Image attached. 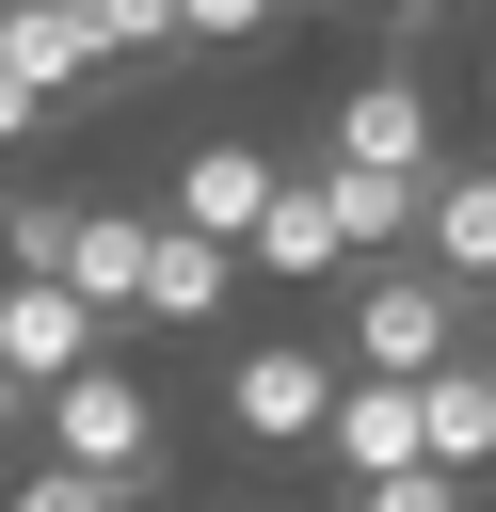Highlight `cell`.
I'll use <instances>...</instances> for the list:
<instances>
[{
  "label": "cell",
  "instance_id": "22",
  "mask_svg": "<svg viewBox=\"0 0 496 512\" xmlns=\"http://www.w3.org/2000/svg\"><path fill=\"white\" fill-rule=\"evenodd\" d=\"M80 16H96V0H80Z\"/></svg>",
  "mask_w": 496,
  "mask_h": 512
},
{
  "label": "cell",
  "instance_id": "3",
  "mask_svg": "<svg viewBox=\"0 0 496 512\" xmlns=\"http://www.w3.org/2000/svg\"><path fill=\"white\" fill-rule=\"evenodd\" d=\"M336 400H352V352H320V336H240L224 352V432L240 448H320Z\"/></svg>",
  "mask_w": 496,
  "mask_h": 512
},
{
  "label": "cell",
  "instance_id": "9",
  "mask_svg": "<svg viewBox=\"0 0 496 512\" xmlns=\"http://www.w3.org/2000/svg\"><path fill=\"white\" fill-rule=\"evenodd\" d=\"M320 192H336V224H352V256H368V272L432 240V176H368V160H320Z\"/></svg>",
  "mask_w": 496,
  "mask_h": 512
},
{
  "label": "cell",
  "instance_id": "10",
  "mask_svg": "<svg viewBox=\"0 0 496 512\" xmlns=\"http://www.w3.org/2000/svg\"><path fill=\"white\" fill-rule=\"evenodd\" d=\"M240 272H256L240 240H208V224H176V240H160V288H144V336H208Z\"/></svg>",
  "mask_w": 496,
  "mask_h": 512
},
{
  "label": "cell",
  "instance_id": "13",
  "mask_svg": "<svg viewBox=\"0 0 496 512\" xmlns=\"http://www.w3.org/2000/svg\"><path fill=\"white\" fill-rule=\"evenodd\" d=\"M432 464L496 480V384H480V368H432Z\"/></svg>",
  "mask_w": 496,
  "mask_h": 512
},
{
  "label": "cell",
  "instance_id": "23",
  "mask_svg": "<svg viewBox=\"0 0 496 512\" xmlns=\"http://www.w3.org/2000/svg\"><path fill=\"white\" fill-rule=\"evenodd\" d=\"M336 512H352V496H336Z\"/></svg>",
  "mask_w": 496,
  "mask_h": 512
},
{
  "label": "cell",
  "instance_id": "20",
  "mask_svg": "<svg viewBox=\"0 0 496 512\" xmlns=\"http://www.w3.org/2000/svg\"><path fill=\"white\" fill-rule=\"evenodd\" d=\"M480 304H496V272H480Z\"/></svg>",
  "mask_w": 496,
  "mask_h": 512
},
{
  "label": "cell",
  "instance_id": "17",
  "mask_svg": "<svg viewBox=\"0 0 496 512\" xmlns=\"http://www.w3.org/2000/svg\"><path fill=\"white\" fill-rule=\"evenodd\" d=\"M160 512H240V496H160Z\"/></svg>",
  "mask_w": 496,
  "mask_h": 512
},
{
  "label": "cell",
  "instance_id": "12",
  "mask_svg": "<svg viewBox=\"0 0 496 512\" xmlns=\"http://www.w3.org/2000/svg\"><path fill=\"white\" fill-rule=\"evenodd\" d=\"M0 512H160V480H112V464H48V448H32Z\"/></svg>",
  "mask_w": 496,
  "mask_h": 512
},
{
  "label": "cell",
  "instance_id": "5",
  "mask_svg": "<svg viewBox=\"0 0 496 512\" xmlns=\"http://www.w3.org/2000/svg\"><path fill=\"white\" fill-rule=\"evenodd\" d=\"M304 160H368V176H448V160H432V80H416V64H368V80H352V96H336V112L304 128Z\"/></svg>",
  "mask_w": 496,
  "mask_h": 512
},
{
  "label": "cell",
  "instance_id": "14",
  "mask_svg": "<svg viewBox=\"0 0 496 512\" xmlns=\"http://www.w3.org/2000/svg\"><path fill=\"white\" fill-rule=\"evenodd\" d=\"M352 512H496L464 464H400V480H352Z\"/></svg>",
  "mask_w": 496,
  "mask_h": 512
},
{
  "label": "cell",
  "instance_id": "11",
  "mask_svg": "<svg viewBox=\"0 0 496 512\" xmlns=\"http://www.w3.org/2000/svg\"><path fill=\"white\" fill-rule=\"evenodd\" d=\"M416 256L496 272V160H448V176H432V240H416Z\"/></svg>",
  "mask_w": 496,
  "mask_h": 512
},
{
  "label": "cell",
  "instance_id": "18",
  "mask_svg": "<svg viewBox=\"0 0 496 512\" xmlns=\"http://www.w3.org/2000/svg\"><path fill=\"white\" fill-rule=\"evenodd\" d=\"M480 112H496V48H480Z\"/></svg>",
  "mask_w": 496,
  "mask_h": 512
},
{
  "label": "cell",
  "instance_id": "1",
  "mask_svg": "<svg viewBox=\"0 0 496 512\" xmlns=\"http://www.w3.org/2000/svg\"><path fill=\"white\" fill-rule=\"evenodd\" d=\"M480 336H496V304H480V272H448V256H384V272H352V320H336V352L384 368V384L480 368Z\"/></svg>",
  "mask_w": 496,
  "mask_h": 512
},
{
  "label": "cell",
  "instance_id": "21",
  "mask_svg": "<svg viewBox=\"0 0 496 512\" xmlns=\"http://www.w3.org/2000/svg\"><path fill=\"white\" fill-rule=\"evenodd\" d=\"M240 512H256V496H240Z\"/></svg>",
  "mask_w": 496,
  "mask_h": 512
},
{
  "label": "cell",
  "instance_id": "16",
  "mask_svg": "<svg viewBox=\"0 0 496 512\" xmlns=\"http://www.w3.org/2000/svg\"><path fill=\"white\" fill-rule=\"evenodd\" d=\"M176 16H192V48H256V32H288L304 0H176Z\"/></svg>",
  "mask_w": 496,
  "mask_h": 512
},
{
  "label": "cell",
  "instance_id": "4",
  "mask_svg": "<svg viewBox=\"0 0 496 512\" xmlns=\"http://www.w3.org/2000/svg\"><path fill=\"white\" fill-rule=\"evenodd\" d=\"M32 432H48V464H112V480H160V384H144V368H112V352H96L80 384H48V416H32Z\"/></svg>",
  "mask_w": 496,
  "mask_h": 512
},
{
  "label": "cell",
  "instance_id": "2",
  "mask_svg": "<svg viewBox=\"0 0 496 512\" xmlns=\"http://www.w3.org/2000/svg\"><path fill=\"white\" fill-rule=\"evenodd\" d=\"M128 64H112V32L80 16V0H0V144H48V112L64 96H112Z\"/></svg>",
  "mask_w": 496,
  "mask_h": 512
},
{
  "label": "cell",
  "instance_id": "8",
  "mask_svg": "<svg viewBox=\"0 0 496 512\" xmlns=\"http://www.w3.org/2000/svg\"><path fill=\"white\" fill-rule=\"evenodd\" d=\"M352 480H400V464H432V384H384V368H352V400H336V432H320Z\"/></svg>",
  "mask_w": 496,
  "mask_h": 512
},
{
  "label": "cell",
  "instance_id": "6",
  "mask_svg": "<svg viewBox=\"0 0 496 512\" xmlns=\"http://www.w3.org/2000/svg\"><path fill=\"white\" fill-rule=\"evenodd\" d=\"M288 176H304V160H272V144H240V128H208V144L176 160V224H208V240H256Z\"/></svg>",
  "mask_w": 496,
  "mask_h": 512
},
{
  "label": "cell",
  "instance_id": "19",
  "mask_svg": "<svg viewBox=\"0 0 496 512\" xmlns=\"http://www.w3.org/2000/svg\"><path fill=\"white\" fill-rule=\"evenodd\" d=\"M480 384H496V336H480Z\"/></svg>",
  "mask_w": 496,
  "mask_h": 512
},
{
  "label": "cell",
  "instance_id": "15",
  "mask_svg": "<svg viewBox=\"0 0 496 512\" xmlns=\"http://www.w3.org/2000/svg\"><path fill=\"white\" fill-rule=\"evenodd\" d=\"M0 240H16V272H64V240H80V208H64V192H16V208H0Z\"/></svg>",
  "mask_w": 496,
  "mask_h": 512
},
{
  "label": "cell",
  "instance_id": "7",
  "mask_svg": "<svg viewBox=\"0 0 496 512\" xmlns=\"http://www.w3.org/2000/svg\"><path fill=\"white\" fill-rule=\"evenodd\" d=\"M240 256H256L272 288H352V272H368V256H352V224H336V192H320V160L272 192V224H256Z\"/></svg>",
  "mask_w": 496,
  "mask_h": 512
}]
</instances>
